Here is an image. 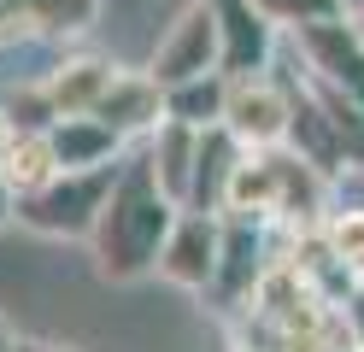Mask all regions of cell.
<instances>
[{
	"mask_svg": "<svg viewBox=\"0 0 364 352\" xmlns=\"http://www.w3.org/2000/svg\"><path fill=\"white\" fill-rule=\"evenodd\" d=\"M176 200L159 188L153 164L147 159H124L118 164V182L100 206V223H95V265L106 282H141L159 270V247L176 223Z\"/></svg>",
	"mask_w": 364,
	"mask_h": 352,
	"instance_id": "6da1fadb",
	"label": "cell"
},
{
	"mask_svg": "<svg viewBox=\"0 0 364 352\" xmlns=\"http://www.w3.org/2000/svg\"><path fill=\"white\" fill-rule=\"evenodd\" d=\"M118 182V164H95V171H59L41 182L36 194H18V223L48 235V241H82L100 223V206Z\"/></svg>",
	"mask_w": 364,
	"mask_h": 352,
	"instance_id": "7a4b0ae2",
	"label": "cell"
},
{
	"mask_svg": "<svg viewBox=\"0 0 364 352\" xmlns=\"http://www.w3.org/2000/svg\"><path fill=\"white\" fill-rule=\"evenodd\" d=\"M206 70H223V36H218V12L212 0H194L188 12L171 23V36L159 41V53L147 65V77L159 88H176V82H194Z\"/></svg>",
	"mask_w": 364,
	"mask_h": 352,
	"instance_id": "3957f363",
	"label": "cell"
},
{
	"mask_svg": "<svg viewBox=\"0 0 364 352\" xmlns=\"http://www.w3.org/2000/svg\"><path fill=\"white\" fill-rule=\"evenodd\" d=\"M218 258H223V211H176V223L159 247V276L176 288L206 294L218 282Z\"/></svg>",
	"mask_w": 364,
	"mask_h": 352,
	"instance_id": "277c9868",
	"label": "cell"
},
{
	"mask_svg": "<svg viewBox=\"0 0 364 352\" xmlns=\"http://www.w3.org/2000/svg\"><path fill=\"white\" fill-rule=\"evenodd\" d=\"M288 117H294V100H288L282 82H270L264 70H253V77H230L223 129H230L241 147H277V141H288Z\"/></svg>",
	"mask_w": 364,
	"mask_h": 352,
	"instance_id": "5b68a950",
	"label": "cell"
},
{
	"mask_svg": "<svg viewBox=\"0 0 364 352\" xmlns=\"http://www.w3.org/2000/svg\"><path fill=\"white\" fill-rule=\"evenodd\" d=\"M294 47H300V65L311 77H323V82H335V88H347V94L364 100V36H358V23H347V18L300 23Z\"/></svg>",
	"mask_w": 364,
	"mask_h": 352,
	"instance_id": "8992f818",
	"label": "cell"
},
{
	"mask_svg": "<svg viewBox=\"0 0 364 352\" xmlns=\"http://www.w3.org/2000/svg\"><path fill=\"white\" fill-rule=\"evenodd\" d=\"M264 265H270L264 258V223L223 211V258H218V282H212V294L223 299V311H241V305L253 299Z\"/></svg>",
	"mask_w": 364,
	"mask_h": 352,
	"instance_id": "52a82bcc",
	"label": "cell"
},
{
	"mask_svg": "<svg viewBox=\"0 0 364 352\" xmlns=\"http://www.w3.org/2000/svg\"><path fill=\"white\" fill-rule=\"evenodd\" d=\"M218 12V36H223V77H253L270 65L277 47V23H270L253 0H212Z\"/></svg>",
	"mask_w": 364,
	"mask_h": 352,
	"instance_id": "ba28073f",
	"label": "cell"
},
{
	"mask_svg": "<svg viewBox=\"0 0 364 352\" xmlns=\"http://www.w3.org/2000/svg\"><path fill=\"white\" fill-rule=\"evenodd\" d=\"M95 117L112 124L124 141L129 135H153L159 124H165V88H159L153 77H112V88L100 94Z\"/></svg>",
	"mask_w": 364,
	"mask_h": 352,
	"instance_id": "9c48e42d",
	"label": "cell"
},
{
	"mask_svg": "<svg viewBox=\"0 0 364 352\" xmlns=\"http://www.w3.org/2000/svg\"><path fill=\"white\" fill-rule=\"evenodd\" d=\"M288 100H294V117H288V147H294V153H306V159H311L323 176L347 171L341 135H335V124H329V112L317 106V94L300 82V88H288Z\"/></svg>",
	"mask_w": 364,
	"mask_h": 352,
	"instance_id": "30bf717a",
	"label": "cell"
},
{
	"mask_svg": "<svg viewBox=\"0 0 364 352\" xmlns=\"http://www.w3.org/2000/svg\"><path fill=\"white\" fill-rule=\"evenodd\" d=\"M48 141H53V153H59V171L118 164V153H124V135L112 129V124H100L95 112H88V117H59V124L48 129Z\"/></svg>",
	"mask_w": 364,
	"mask_h": 352,
	"instance_id": "8fae6325",
	"label": "cell"
},
{
	"mask_svg": "<svg viewBox=\"0 0 364 352\" xmlns=\"http://www.w3.org/2000/svg\"><path fill=\"white\" fill-rule=\"evenodd\" d=\"M194 159H200V129H194V124H176V117H165V124L153 129L147 164H153L159 188H165L176 206H188V188H194Z\"/></svg>",
	"mask_w": 364,
	"mask_h": 352,
	"instance_id": "7c38bea8",
	"label": "cell"
},
{
	"mask_svg": "<svg viewBox=\"0 0 364 352\" xmlns=\"http://www.w3.org/2000/svg\"><path fill=\"white\" fill-rule=\"evenodd\" d=\"M247 147L223 129H200V159H194V188H188V211H223V188H230V171Z\"/></svg>",
	"mask_w": 364,
	"mask_h": 352,
	"instance_id": "4fadbf2b",
	"label": "cell"
},
{
	"mask_svg": "<svg viewBox=\"0 0 364 352\" xmlns=\"http://www.w3.org/2000/svg\"><path fill=\"white\" fill-rule=\"evenodd\" d=\"M112 77H118V70H112L106 59H65L59 70H48V94H53V106H59V117H88L100 106V94L112 88Z\"/></svg>",
	"mask_w": 364,
	"mask_h": 352,
	"instance_id": "5bb4252c",
	"label": "cell"
},
{
	"mask_svg": "<svg viewBox=\"0 0 364 352\" xmlns=\"http://www.w3.org/2000/svg\"><path fill=\"white\" fill-rule=\"evenodd\" d=\"M223 100H230V77H223V70H206V77H194V82L165 88V117L212 129V124H223Z\"/></svg>",
	"mask_w": 364,
	"mask_h": 352,
	"instance_id": "9a60e30c",
	"label": "cell"
},
{
	"mask_svg": "<svg viewBox=\"0 0 364 352\" xmlns=\"http://www.w3.org/2000/svg\"><path fill=\"white\" fill-rule=\"evenodd\" d=\"M6 182L18 188V194H36L41 182H53L59 176V153H53V141L48 129H24V135H12V147H6Z\"/></svg>",
	"mask_w": 364,
	"mask_h": 352,
	"instance_id": "2e32d148",
	"label": "cell"
},
{
	"mask_svg": "<svg viewBox=\"0 0 364 352\" xmlns=\"http://www.w3.org/2000/svg\"><path fill=\"white\" fill-rule=\"evenodd\" d=\"M100 0H30V36H48V41H65V36H82L95 23Z\"/></svg>",
	"mask_w": 364,
	"mask_h": 352,
	"instance_id": "e0dca14e",
	"label": "cell"
},
{
	"mask_svg": "<svg viewBox=\"0 0 364 352\" xmlns=\"http://www.w3.org/2000/svg\"><path fill=\"white\" fill-rule=\"evenodd\" d=\"M0 117H6V124L24 135V129H53V124H59V106H53L48 82H24V88H6Z\"/></svg>",
	"mask_w": 364,
	"mask_h": 352,
	"instance_id": "ac0fdd59",
	"label": "cell"
},
{
	"mask_svg": "<svg viewBox=\"0 0 364 352\" xmlns=\"http://www.w3.org/2000/svg\"><path fill=\"white\" fill-rule=\"evenodd\" d=\"M323 241H329V252L341 258V265H353L358 276H364V206H347V211H329L323 223Z\"/></svg>",
	"mask_w": 364,
	"mask_h": 352,
	"instance_id": "d6986e66",
	"label": "cell"
},
{
	"mask_svg": "<svg viewBox=\"0 0 364 352\" xmlns=\"http://www.w3.org/2000/svg\"><path fill=\"white\" fill-rule=\"evenodd\" d=\"M253 6L277 30H300V23H317V18H347V0H253Z\"/></svg>",
	"mask_w": 364,
	"mask_h": 352,
	"instance_id": "ffe728a7",
	"label": "cell"
},
{
	"mask_svg": "<svg viewBox=\"0 0 364 352\" xmlns=\"http://www.w3.org/2000/svg\"><path fill=\"white\" fill-rule=\"evenodd\" d=\"M30 30V0H0V41Z\"/></svg>",
	"mask_w": 364,
	"mask_h": 352,
	"instance_id": "44dd1931",
	"label": "cell"
},
{
	"mask_svg": "<svg viewBox=\"0 0 364 352\" xmlns=\"http://www.w3.org/2000/svg\"><path fill=\"white\" fill-rule=\"evenodd\" d=\"M12 218H18V188L6 182V171H0V229H6Z\"/></svg>",
	"mask_w": 364,
	"mask_h": 352,
	"instance_id": "7402d4cb",
	"label": "cell"
},
{
	"mask_svg": "<svg viewBox=\"0 0 364 352\" xmlns=\"http://www.w3.org/2000/svg\"><path fill=\"white\" fill-rule=\"evenodd\" d=\"M18 352H65V346H53V341H18Z\"/></svg>",
	"mask_w": 364,
	"mask_h": 352,
	"instance_id": "603a6c76",
	"label": "cell"
},
{
	"mask_svg": "<svg viewBox=\"0 0 364 352\" xmlns=\"http://www.w3.org/2000/svg\"><path fill=\"white\" fill-rule=\"evenodd\" d=\"M12 135H18V129L6 124V117H0V164H6V147H12Z\"/></svg>",
	"mask_w": 364,
	"mask_h": 352,
	"instance_id": "cb8c5ba5",
	"label": "cell"
},
{
	"mask_svg": "<svg viewBox=\"0 0 364 352\" xmlns=\"http://www.w3.org/2000/svg\"><path fill=\"white\" fill-rule=\"evenodd\" d=\"M0 352H18V341H12V329H6V317H0Z\"/></svg>",
	"mask_w": 364,
	"mask_h": 352,
	"instance_id": "d4e9b609",
	"label": "cell"
},
{
	"mask_svg": "<svg viewBox=\"0 0 364 352\" xmlns=\"http://www.w3.org/2000/svg\"><path fill=\"white\" fill-rule=\"evenodd\" d=\"M353 23H358V36H364V12H358V18H353Z\"/></svg>",
	"mask_w": 364,
	"mask_h": 352,
	"instance_id": "484cf974",
	"label": "cell"
},
{
	"mask_svg": "<svg viewBox=\"0 0 364 352\" xmlns=\"http://www.w3.org/2000/svg\"><path fill=\"white\" fill-rule=\"evenodd\" d=\"M347 352H358V346H347Z\"/></svg>",
	"mask_w": 364,
	"mask_h": 352,
	"instance_id": "4316f807",
	"label": "cell"
},
{
	"mask_svg": "<svg viewBox=\"0 0 364 352\" xmlns=\"http://www.w3.org/2000/svg\"><path fill=\"white\" fill-rule=\"evenodd\" d=\"M241 352H247V346H241Z\"/></svg>",
	"mask_w": 364,
	"mask_h": 352,
	"instance_id": "83f0119b",
	"label": "cell"
}]
</instances>
